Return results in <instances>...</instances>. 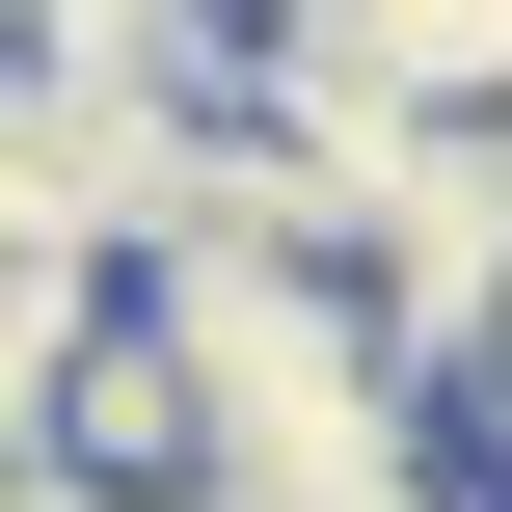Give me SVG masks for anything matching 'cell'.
<instances>
[{
  "instance_id": "6da1fadb",
  "label": "cell",
  "mask_w": 512,
  "mask_h": 512,
  "mask_svg": "<svg viewBox=\"0 0 512 512\" xmlns=\"http://www.w3.org/2000/svg\"><path fill=\"white\" fill-rule=\"evenodd\" d=\"M81 351H108V297H81V270H27V243H0V486H27V459H54V405H81Z\"/></svg>"
},
{
  "instance_id": "7a4b0ae2",
  "label": "cell",
  "mask_w": 512,
  "mask_h": 512,
  "mask_svg": "<svg viewBox=\"0 0 512 512\" xmlns=\"http://www.w3.org/2000/svg\"><path fill=\"white\" fill-rule=\"evenodd\" d=\"M0 512H135V486H81V459H27V486H0Z\"/></svg>"
}]
</instances>
